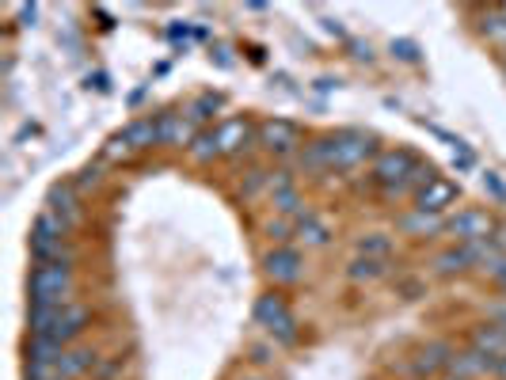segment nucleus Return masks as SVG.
Here are the masks:
<instances>
[{
	"label": "nucleus",
	"mask_w": 506,
	"mask_h": 380,
	"mask_svg": "<svg viewBox=\"0 0 506 380\" xmlns=\"http://www.w3.org/2000/svg\"><path fill=\"white\" fill-rule=\"evenodd\" d=\"M53 380H65V376H53Z\"/></svg>",
	"instance_id": "obj_39"
},
{
	"label": "nucleus",
	"mask_w": 506,
	"mask_h": 380,
	"mask_svg": "<svg viewBox=\"0 0 506 380\" xmlns=\"http://www.w3.org/2000/svg\"><path fill=\"white\" fill-rule=\"evenodd\" d=\"M118 137H122L134 152H145V149H152V145H160V118H134Z\"/></svg>",
	"instance_id": "obj_16"
},
{
	"label": "nucleus",
	"mask_w": 506,
	"mask_h": 380,
	"mask_svg": "<svg viewBox=\"0 0 506 380\" xmlns=\"http://www.w3.org/2000/svg\"><path fill=\"white\" fill-rule=\"evenodd\" d=\"M73 266L61 263H38L31 274V304H73Z\"/></svg>",
	"instance_id": "obj_1"
},
{
	"label": "nucleus",
	"mask_w": 506,
	"mask_h": 380,
	"mask_svg": "<svg viewBox=\"0 0 506 380\" xmlns=\"http://www.w3.org/2000/svg\"><path fill=\"white\" fill-rule=\"evenodd\" d=\"M495 376H499V380H506V358H499V361H495Z\"/></svg>",
	"instance_id": "obj_35"
},
{
	"label": "nucleus",
	"mask_w": 506,
	"mask_h": 380,
	"mask_svg": "<svg viewBox=\"0 0 506 380\" xmlns=\"http://www.w3.org/2000/svg\"><path fill=\"white\" fill-rule=\"evenodd\" d=\"M217 145L221 157H244L251 145H259V125H251V118H224L217 122Z\"/></svg>",
	"instance_id": "obj_8"
},
{
	"label": "nucleus",
	"mask_w": 506,
	"mask_h": 380,
	"mask_svg": "<svg viewBox=\"0 0 506 380\" xmlns=\"http://www.w3.org/2000/svg\"><path fill=\"white\" fill-rule=\"evenodd\" d=\"M350 46H355V58H362V61H370V58H373L370 46H362V42H350Z\"/></svg>",
	"instance_id": "obj_33"
},
{
	"label": "nucleus",
	"mask_w": 506,
	"mask_h": 380,
	"mask_svg": "<svg viewBox=\"0 0 506 380\" xmlns=\"http://www.w3.org/2000/svg\"><path fill=\"white\" fill-rule=\"evenodd\" d=\"M449 361H453V350L445 343H427L415 358V373L419 376H434V373L442 376V373H449Z\"/></svg>",
	"instance_id": "obj_18"
},
{
	"label": "nucleus",
	"mask_w": 506,
	"mask_h": 380,
	"mask_svg": "<svg viewBox=\"0 0 506 380\" xmlns=\"http://www.w3.org/2000/svg\"><path fill=\"white\" fill-rule=\"evenodd\" d=\"M472 350H480L487 358H506V327L502 323H484V327L472 331Z\"/></svg>",
	"instance_id": "obj_19"
},
{
	"label": "nucleus",
	"mask_w": 506,
	"mask_h": 380,
	"mask_svg": "<svg viewBox=\"0 0 506 380\" xmlns=\"http://www.w3.org/2000/svg\"><path fill=\"white\" fill-rule=\"evenodd\" d=\"M251 358H256L259 365H266V361H274V358H271V350H266V346H256V350H251Z\"/></svg>",
	"instance_id": "obj_32"
},
{
	"label": "nucleus",
	"mask_w": 506,
	"mask_h": 380,
	"mask_svg": "<svg viewBox=\"0 0 506 380\" xmlns=\"http://www.w3.org/2000/svg\"><path fill=\"white\" fill-rule=\"evenodd\" d=\"M263 274L274 281V286H293V281H301L305 274V259L298 247H274L263 255Z\"/></svg>",
	"instance_id": "obj_9"
},
{
	"label": "nucleus",
	"mask_w": 506,
	"mask_h": 380,
	"mask_svg": "<svg viewBox=\"0 0 506 380\" xmlns=\"http://www.w3.org/2000/svg\"><path fill=\"white\" fill-rule=\"evenodd\" d=\"M328 145H331V164L335 167H358L365 160H377V141L370 133H362V130H339V133H331L328 137Z\"/></svg>",
	"instance_id": "obj_4"
},
{
	"label": "nucleus",
	"mask_w": 506,
	"mask_h": 380,
	"mask_svg": "<svg viewBox=\"0 0 506 380\" xmlns=\"http://www.w3.org/2000/svg\"><path fill=\"white\" fill-rule=\"evenodd\" d=\"M271 206L278 217H301L305 214V198L298 190V182H290V187H274L271 190Z\"/></svg>",
	"instance_id": "obj_22"
},
{
	"label": "nucleus",
	"mask_w": 506,
	"mask_h": 380,
	"mask_svg": "<svg viewBox=\"0 0 506 380\" xmlns=\"http://www.w3.org/2000/svg\"><path fill=\"white\" fill-rule=\"evenodd\" d=\"M50 214L58 217L65 229H73V224L80 221V202H77L73 182H53V187H50Z\"/></svg>",
	"instance_id": "obj_12"
},
{
	"label": "nucleus",
	"mask_w": 506,
	"mask_h": 380,
	"mask_svg": "<svg viewBox=\"0 0 506 380\" xmlns=\"http://www.w3.org/2000/svg\"><path fill=\"white\" fill-rule=\"evenodd\" d=\"M449 373H457L461 380H476V376H495V358L480 354V350H461V354H453V361H449Z\"/></svg>",
	"instance_id": "obj_14"
},
{
	"label": "nucleus",
	"mask_w": 506,
	"mask_h": 380,
	"mask_svg": "<svg viewBox=\"0 0 506 380\" xmlns=\"http://www.w3.org/2000/svg\"><path fill=\"white\" fill-rule=\"evenodd\" d=\"M484 190H491L495 198H506V187L499 182V175H495V172H487V175H484Z\"/></svg>",
	"instance_id": "obj_31"
},
{
	"label": "nucleus",
	"mask_w": 506,
	"mask_h": 380,
	"mask_svg": "<svg viewBox=\"0 0 506 380\" xmlns=\"http://www.w3.org/2000/svg\"><path fill=\"white\" fill-rule=\"evenodd\" d=\"M65 232H69L65 224L46 209V214L35 221V229H31V255L38 263H61V259H69L65 255Z\"/></svg>",
	"instance_id": "obj_3"
},
{
	"label": "nucleus",
	"mask_w": 506,
	"mask_h": 380,
	"mask_svg": "<svg viewBox=\"0 0 506 380\" xmlns=\"http://www.w3.org/2000/svg\"><path fill=\"white\" fill-rule=\"evenodd\" d=\"M221 107H224V95H221V92H202L199 100H194V103L187 107V118H191L194 125H202V122L214 118Z\"/></svg>",
	"instance_id": "obj_24"
},
{
	"label": "nucleus",
	"mask_w": 506,
	"mask_h": 380,
	"mask_svg": "<svg viewBox=\"0 0 506 380\" xmlns=\"http://www.w3.org/2000/svg\"><path fill=\"white\" fill-rule=\"evenodd\" d=\"M293 229H298V240L305 247H328L331 244V229L313 214V209H305L301 217H293Z\"/></svg>",
	"instance_id": "obj_17"
},
{
	"label": "nucleus",
	"mask_w": 506,
	"mask_h": 380,
	"mask_svg": "<svg viewBox=\"0 0 506 380\" xmlns=\"http://www.w3.org/2000/svg\"><path fill=\"white\" fill-rule=\"evenodd\" d=\"M434 380H461L457 373H442V376H434Z\"/></svg>",
	"instance_id": "obj_36"
},
{
	"label": "nucleus",
	"mask_w": 506,
	"mask_h": 380,
	"mask_svg": "<svg viewBox=\"0 0 506 380\" xmlns=\"http://www.w3.org/2000/svg\"><path fill=\"white\" fill-rule=\"evenodd\" d=\"M251 316H256L259 327L271 335V339L282 343V346L298 343V319H293L282 293H263V297L256 301V312H251Z\"/></svg>",
	"instance_id": "obj_2"
},
{
	"label": "nucleus",
	"mask_w": 506,
	"mask_h": 380,
	"mask_svg": "<svg viewBox=\"0 0 506 380\" xmlns=\"http://www.w3.org/2000/svg\"><path fill=\"white\" fill-rule=\"evenodd\" d=\"M502 73H506V58H502Z\"/></svg>",
	"instance_id": "obj_38"
},
{
	"label": "nucleus",
	"mask_w": 506,
	"mask_h": 380,
	"mask_svg": "<svg viewBox=\"0 0 506 380\" xmlns=\"http://www.w3.org/2000/svg\"><path fill=\"white\" fill-rule=\"evenodd\" d=\"M457 194H461V187L453 179H445V175H434L423 190L415 194V209H423V214H438L442 217V209H449L457 202Z\"/></svg>",
	"instance_id": "obj_10"
},
{
	"label": "nucleus",
	"mask_w": 506,
	"mask_h": 380,
	"mask_svg": "<svg viewBox=\"0 0 506 380\" xmlns=\"http://www.w3.org/2000/svg\"><path fill=\"white\" fill-rule=\"evenodd\" d=\"M199 137L194 122L187 115H160V145L164 149H191V141Z\"/></svg>",
	"instance_id": "obj_13"
},
{
	"label": "nucleus",
	"mask_w": 506,
	"mask_h": 380,
	"mask_svg": "<svg viewBox=\"0 0 506 380\" xmlns=\"http://www.w3.org/2000/svg\"><path fill=\"white\" fill-rule=\"evenodd\" d=\"M191 160H199V164H209L214 157H221V145H217V130H199V137L191 141Z\"/></svg>",
	"instance_id": "obj_25"
},
{
	"label": "nucleus",
	"mask_w": 506,
	"mask_h": 380,
	"mask_svg": "<svg viewBox=\"0 0 506 380\" xmlns=\"http://www.w3.org/2000/svg\"><path fill=\"white\" fill-rule=\"evenodd\" d=\"M400 229L407 236H438L445 232V221L438 214H423V209H412V214L400 217Z\"/></svg>",
	"instance_id": "obj_21"
},
{
	"label": "nucleus",
	"mask_w": 506,
	"mask_h": 380,
	"mask_svg": "<svg viewBox=\"0 0 506 380\" xmlns=\"http://www.w3.org/2000/svg\"><path fill=\"white\" fill-rule=\"evenodd\" d=\"M445 236H453V244H480L495 236V217L487 209H457L445 221Z\"/></svg>",
	"instance_id": "obj_5"
},
{
	"label": "nucleus",
	"mask_w": 506,
	"mask_h": 380,
	"mask_svg": "<svg viewBox=\"0 0 506 380\" xmlns=\"http://www.w3.org/2000/svg\"><path fill=\"white\" fill-rule=\"evenodd\" d=\"M92 365H95V354H92L88 346H65V354L58 361V376L77 380L84 373H92Z\"/></svg>",
	"instance_id": "obj_20"
},
{
	"label": "nucleus",
	"mask_w": 506,
	"mask_h": 380,
	"mask_svg": "<svg viewBox=\"0 0 506 380\" xmlns=\"http://www.w3.org/2000/svg\"><path fill=\"white\" fill-rule=\"evenodd\" d=\"M88 323H92V312H88L84 304L73 301V304H65V308H61L58 327H53L50 339H53V343H61V346H73L80 335H84V327H88Z\"/></svg>",
	"instance_id": "obj_11"
},
{
	"label": "nucleus",
	"mask_w": 506,
	"mask_h": 380,
	"mask_svg": "<svg viewBox=\"0 0 506 380\" xmlns=\"http://www.w3.org/2000/svg\"><path fill=\"white\" fill-rule=\"evenodd\" d=\"M419 164H423V160H419L412 149H388V152H377V160H373V179L381 182V190H392V187H400V182L412 175Z\"/></svg>",
	"instance_id": "obj_7"
},
{
	"label": "nucleus",
	"mask_w": 506,
	"mask_h": 380,
	"mask_svg": "<svg viewBox=\"0 0 506 380\" xmlns=\"http://www.w3.org/2000/svg\"><path fill=\"white\" fill-rule=\"evenodd\" d=\"M355 255L392 259V236H388V232H362L358 240H355Z\"/></svg>",
	"instance_id": "obj_23"
},
{
	"label": "nucleus",
	"mask_w": 506,
	"mask_h": 380,
	"mask_svg": "<svg viewBox=\"0 0 506 380\" xmlns=\"http://www.w3.org/2000/svg\"><path fill=\"white\" fill-rule=\"evenodd\" d=\"M130 145H126V141L122 137H115V141H110V145H107V160H126V157H130Z\"/></svg>",
	"instance_id": "obj_29"
},
{
	"label": "nucleus",
	"mask_w": 506,
	"mask_h": 380,
	"mask_svg": "<svg viewBox=\"0 0 506 380\" xmlns=\"http://www.w3.org/2000/svg\"><path fill=\"white\" fill-rule=\"evenodd\" d=\"M95 182H100V172H95V167H84L80 179H73V187L77 190H88V187H95Z\"/></svg>",
	"instance_id": "obj_30"
},
{
	"label": "nucleus",
	"mask_w": 506,
	"mask_h": 380,
	"mask_svg": "<svg viewBox=\"0 0 506 380\" xmlns=\"http://www.w3.org/2000/svg\"><path fill=\"white\" fill-rule=\"evenodd\" d=\"M266 236H271V244L286 247V240H290V236H298V229H293V221H290V217H278V221L266 224Z\"/></svg>",
	"instance_id": "obj_27"
},
{
	"label": "nucleus",
	"mask_w": 506,
	"mask_h": 380,
	"mask_svg": "<svg viewBox=\"0 0 506 380\" xmlns=\"http://www.w3.org/2000/svg\"><path fill=\"white\" fill-rule=\"evenodd\" d=\"M244 380H266V376H244Z\"/></svg>",
	"instance_id": "obj_37"
},
{
	"label": "nucleus",
	"mask_w": 506,
	"mask_h": 380,
	"mask_svg": "<svg viewBox=\"0 0 506 380\" xmlns=\"http://www.w3.org/2000/svg\"><path fill=\"white\" fill-rule=\"evenodd\" d=\"M491 323H502V327H506V304H502V308H495V312H491Z\"/></svg>",
	"instance_id": "obj_34"
},
{
	"label": "nucleus",
	"mask_w": 506,
	"mask_h": 380,
	"mask_svg": "<svg viewBox=\"0 0 506 380\" xmlns=\"http://www.w3.org/2000/svg\"><path fill=\"white\" fill-rule=\"evenodd\" d=\"M259 149L271 152V157H278V160H286V157H293V152H301V130H298V122H290V118H266V122H259Z\"/></svg>",
	"instance_id": "obj_6"
},
{
	"label": "nucleus",
	"mask_w": 506,
	"mask_h": 380,
	"mask_svg": "<svg viewBox=\"0 0 506 380\" xmlns=\"http://www.w3.org/2000/svg\"><path fill=\"white\" fill-rule=\"evenodd\" d=\"M392 53H396L400 61H419V46H415V42H407V38L392 42Z\"/></svg>",
	"instance_id": "obj_28"
},
{
	"label": "nucleus",
	"mask_w": 506,
	"mask_h": 380,
	"mask_svg": "<svg viewBox=\"0 0 506 380\" xmlns=\"http://www.w3.org/2000/svg\"><path fill=\"white\" fill-rule=\"evenodd\" d=\"M484 35L495 38V42H506V8H491L484 16Z\"/></svg>",
	"instance_id": "obj_26"
},
{
	"label": "nucleus",
	"mask_w": 506,
	"mask_h": 380,
	"mask_svg": "<svg viewBox=\"0 0 506 380\" xmlns=\"http://www.w3.org/2000/svg\"><path fill=\"white\" fill-rule=\"evenodd\" d=\"M392 274V259H377V255H355L347 263V278L358 281V286H370V281H381Z\"/></svg>",
	"instance_id": "obj_15"
}]
</instances>
